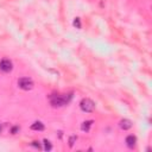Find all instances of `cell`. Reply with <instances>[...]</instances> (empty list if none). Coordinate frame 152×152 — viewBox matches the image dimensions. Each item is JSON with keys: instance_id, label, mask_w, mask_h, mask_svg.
<instances>
[{"instance_id": "cell-9", "label": "cell", "mask_w": 152, "mask_h": 152, "mask_svg": "<svg viewBox=\"0 0 152 152\" xmlns=\"http://www.w3.org/2000/svg\"><path fill=\"white\" fill-rule=\"evenodd\" d=\"M51 148H52L51 143H50L49 140H46V139H45V140H44V150H45V151H50Z\"/></svg>"}, {"instance_id": "cell-8", "label": "cell", "mask_w": 152, "mask_h": 152, "mask_svg": "<svg viewBox=\"0 0 152 152\" xmlns=\"http://www.w3.org/2000/svg\"><path fill=\"white\" fill-rule=\"evenodd\" d=\"M93 122H94L93 120H87V121L82 122V125H81V129H82L83 132H88V131L90 129V127H91Z\"/></svg>"}, {"instance_id": "cell-6", "label": "cell", "mask_w": 152, "mask_h": 152, "mask_svg": "<svg viewBox=\"0 0 152 152\" xmlns=\"http://www.w3.org/2000/svg\"><path fill=\"white\" fill-rule=\"evenodd\" d=\"M136 143H137V138L133 136V134H131V136H128V137L126 138V144H127V146L131 147V148H133V147L136 146Z\"/></svg>"}, {"instance_id": "cell-1", "label": "cell", "mask_w": 152, "mask_h": 152, "mask_svg": "<svg viewBox=\"0 0 152 152\" xmlns=\"http://www.w3.org/2000/svg\"><path fill=\"white\" fill-rule=\"evenodd\" d=\"M71 98H72L71 94H56L50 98V102L53 107H62L68 105Z\"/></svg>"}, {"instance_id": "cell-12", "label": "cell", "mask_w": 152, "mask_h": 152, "mask_svg": "<svg viewBox=\"0 0 152 152\" xmlns=\"http://www.w3.org/2000/svg\"><path fill=\"white\" fill-rule=\"evenodd\" d=\"M32 145H33L34 147H37V148H42V147H41V145L38 144V141H33V143H32Z\"/></svg>"}, {"instance_id": "cell-3", "label": "cell", "mask_w": 152, "mask_h": 152, "mask_svg": "<svg viewBox=\"0 0 152 152\" xmlns=\"http://www.w3.org/2000/svg\"><path fill=\"white\" fill-rule=\"evenodd\" d=\"M80 108H81L83 112H86V113H90V112L94 110L95 103H94L90 99H83V100H81V102H80Z\"/></svg>"}, {"instance_id": "cell-14", "label": "cell", "mask_w": 152, "mask_h": 152, "mask_svg": "<svg viewBox=\"0 0 152 152\" xmlns=\"http://www.w3.org/2000/svg\"><path fill=\"white\" fill-rule=\"evenodd\" d=\"M1 129H3V127H1V125H0V132H1Z\"/></svg>"}, {"instance_id": "cell-10", "label": "cell", "mask_w": 152, "mask_h": 152, "mask_svg": "<svg viewBox=\"0 0 152 152\" xmlns=\"http://www.w3.org/2000/svg\"><path fill=\"white\" fill-rule=\"evenodd\" d=\"M76 140H77V137H76V136H71V137H70V139H69V145H70V147L74 146V144H75Z\"/></svg>"}, {"instance_id": "cell-11", "label": "cell", "mask_w": 152, "mask_h": 152, "mask_svg": "<svg viewBox=\"0 0 152 152\" xmlns=\"http://www.w3.org/2000/svg\"><path fill=\"white\" fill-rule=\"evenodd\" d=\"M74 26H76L77 29H81V20H80V18H75V20H74Z\"/></svg>"}, {"instance_id": "cell-13", "label": "cell", "mask_w": 152, "mask_h": 152, "mask_svg": "<svg viewBox=\"0 0 152 152\" xmlns=\"http://www.w3.org/2000/svg\"><path fill=\"white\" fill-rule=\"evenodd\" d=\"M18 129H19V127H14V128L12 129V132H13V133H15V132H17Z\"/></svg>"}, {"instance_id": "cell-4", "label": "cell", "mask_w": 152, "mask_h": 152, "mask_svg": "<svg viewBox=\"0 0 152 152\" xmlns=\"http://www.w3.org/2000/svg\"><path fill=\"white\" fill-rule=\"evenodd\" d=\"M13 69V63L8 58H3L0 61V70L4 72H10Z\"/></svg>"}, {"instance_id": "cell-7", "label": "cell", "mask_w": 152, "mask_h": 152, "mask_svg": "<svg viewBox=\"0 0 152 152\" xmlns=\"http://www.w3.org/2000/svg\"><path fill=\"white\" fill-rule=\"evenodd\" d=\"M44 128H45L44 124L41 122V121H36V122H33L31 125V129H33V131H43Z\"/></svg>"}, {"instance_id": "cell-2", "label": "cell", "mask_w": 152, "mask_h": 152, "mask_svg": "<svg viewBox=\"0 0 152 152\" xmlns=\"http://www.w3.org/2000/svg\"><path fill=\"white\" fill-rule=\"evenodd\" d=\"M18 87L23 90H31L33 88V81L30 77H20L18 80Z\"/></svg>"}, {"instance_id": "cell-5", "label": "cell", "mask_w": 152, "mask_h": 152, "mask_svg": "<svg viewBox=\"0 0 152 152\" xmlns=\"http://www.w3.org/2000/svg\"><path fill=\"white\" fill-rule=\"evenodd\" d=\"M119 126H120V128H121V129H124V131L129 129V128L132 127V121H131V120H128V119H122V120L120 121Z\"/></svg>"}]
</instances>
